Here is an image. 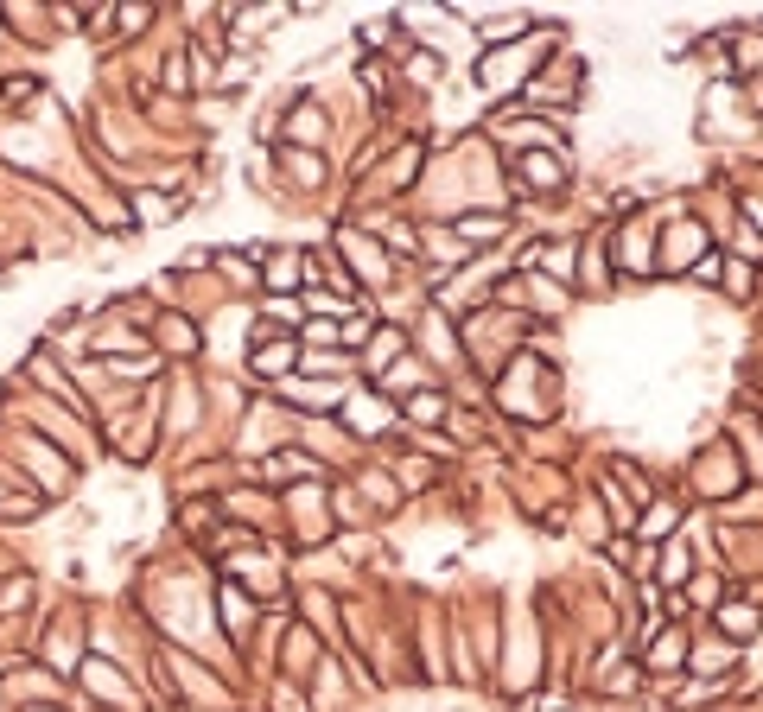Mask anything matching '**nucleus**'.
I'll return each instance as SVG.
<instances>
[{
  "mask_svg": "<svg viewBox=\"0 0 763 712\" xmlns=\"http://www.w3.org/2000/svg\"><path fill=\"white\" fill-rule=\"evenodd\" d=\"M521 178H534V185H560V172H553L547 159H528V165H521Z\"/></svg>",
  "mask_w": 763,
  "mask_h": 712,
  "instance_id": "obj_6",
  "label": "nucleus"
},
{
  "mask_svg": "<svg viewBox=\"0 0 763 712\" xmlns=\"http://www.w3.org/2000/svg\"><path fill=\"white\" fill-rule=\"evenodd\" d=\"M401 344H407V337H401V331H382L376 344H370V369H382V363H388V356H401Z\"/></svg>",
  "mask_w": 763,
  "mask_h": 712,
  "instance_id": "obj_4",
  "label": "nucleus"
},
{
  "mask_svg": "<svg viewBox=\"0 0 763 712\" xmlns=\"http://www.w3.org/2000/svg\"><path fill=\"white\" fill-rule=\"evenodd\" d=\"M293 369V344H267V350H254V376H286Z\"/></svg>",
  "mask_w": 763,
  "mask_h": 712,
  "instance_id": "obj_2",
  "label": "nucleus"
},
{
  "mask_svg": "<svg viewBox=\"0 0 763 712\" xmlns=\"http://www.w3.org/2000/svg\"><path fill=\"white\" fill-rule=\"evenodd\" d=\"M719 630L738 636V643H751V636H758V611H751V604H725V611H719Z\"/></svg>",
  "mask_w": 763,
  "mask_h": 712,
  "instance_id": "obj_1",
  "label": "nucleus"
},
{
  "mask_svg": "<svg viewBox=\"0 0 763 712\" xmlns=\"http://www.w3.org/2000/svg\"><path fill=\"white\" fill-rule=\"evenodd\" d=\"M649 662H655V675H668V668H674V662H681V636H668V643H661V649H655V655H649Z\"/></svg>",
  "mask_w": 763,
  "mask_h": 712,
  "instance_id": "obj_5",
  "label": "nucleus"
},
{
  "mask_svg": "<svg viewBox=\"0 0 763 712\" xmlns=\"http://www.w3.org/2000/svg\"><path fill=\"white\" fill-rule=\"evenodd\" d=\"M350 427H357V432H376V427H388V408H376L370 395H363V401H350Z\"/></svg>",
  "mask_w": 763,
  "mask_h": 712,
  "instance_id": "obj_3",
  "label": "nucleus"
},
{
  "mask_svg": "<svg viewBox=\"0 0 763 712\" xmlns=\"http://www.w3.org/2000/svg\"><path fill=\"white\" fill-rule=\"evenodd\" d=\"M414 420H446V401H439V395H420V401H414Z\"/></svg>",
  "mask_w": 763,
  "mask_h": 712,
  "instance_id": "obj_7",
  "label": "nucleus"
},
{
  "mask_svg": "<svg viewBox=\"0 0 763 712\" xmlns=\"http://www.w3.org/2000/svg\"><path fill=\"white\" fill-rule=\"evenodd\" d=\"M668 528H674V509H668V503H655V509H649V528H642V535H668Z\"/></svg>",
  "mask_w": 763,
  "mask_h": 712,
  "instance_id": "obj_8",
  "label": "nucleus"
}]
</instances>
